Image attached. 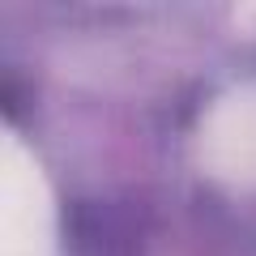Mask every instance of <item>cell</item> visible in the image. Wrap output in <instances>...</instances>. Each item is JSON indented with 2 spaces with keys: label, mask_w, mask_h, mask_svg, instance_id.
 Listing matches in <instances>:
<instances>
[{
  "label": "cell",
  "mask_w": 256,
  "mask_h": 256,
  "mask_svg": "<svg viewBox=\"0 0 256 256\" xmlns=\"http://www.w3.org/2000/svg\"><path fill=\"white\" fill-rule=\"evenodd\" d=\"M0 256H60L56 196L13 128L0 141Z\"/></svg>",
  "instance_id": "1"
},
{
  "label": "cell",
  "mask_w": 256,
  "mask_h": 256,
  "mask_svg": "<svg viewBox=\"0 0 256 256\" xmlns=\"http://www.w3.org/2000/svg\"><path fill=\"white\" fill-rule=\"evenodd\" d=\"M196 154L214 180L256 188V82L214 98L196 128Z\"/></svg>",
  "instance_id": "2"
}]
</instances>
